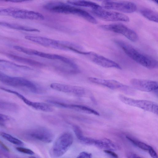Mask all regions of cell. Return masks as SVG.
<instances>
[{"mask_svg":"<svg viewBox=\"0 0 158 158\" xmlns=\"http://www.w3.org/2000/svg\"><path fill=\"white\" fill-rule=\"evenodd\" d=\"M115 42L129 57L142 66L149 69L157 68L158 62L152 57L123 41L117 40Z\"/></svg>","mask_w":158,"mask_h":158,"instance_id":"6da1fadb","label":"cell"},{"mask_svg":"<svg viewBox=\"0 0 158 158\" xmlns=\"http://www.w3.org/2000/svg\"><path fill=\"white\" fill-rule=\"evenodd\" d=\"M44 7L52 12L73 14L81 17L92 23H97L96 19L86 11L62 2H50L45 5Z\"/></svg>","mask_w":158,"mask_h":158,"instance_id":"7a4b0ae2","label":"cell"},{"mask_svg":"<svg viewBox=\"0 0 158 158\" xmlns=\"http://www.w3.org/2000/svg\"><path fill=\"white\" fill-rule=\"evenodd\" d=\"M0 81L12 87L26 88L34 93L38 94L42 92L40 87L31 81L23 77H11L3 73L0 76Z\"/></svg>","mask_w":158,"mask_h":158,"instance_id":"3957f363","label":"cell"},{"mask_svg":"<svg viewBox=\"0 0 158 158\" xmlns=\"http://www.w3.org/2000/svg\"><path fill=\"white\" fill-rule=\"evenodd\" d=\"M73 141L72 134L65 132L61 134L56 140L52 149L53 156L58 158L63 155L69 150Z\"/></svg>","mask_w":158,"mask_h":158,"instance_id":"277c9868","label":"cell"},{"mask_svg":"<svg viewBox=\"0 0 158 158\" xmlns=\"http://www.w3.org/2000/svg\"><path fill=\"white\" fill-rule=\"evenodd\" d=\"M118 98L120 100L126 104L158 114V106L155 102L147 100L133 99L122 94L119 95Z\"/></svg>","mask_w":158,"mask_h":158,"instance_id":"5b68a950","label":"cell"},{"mask_svg":"<svg viewBox=\"0 0 158 158\" xmlns=\"http://www.w3.org/2000/svg\"><path fill=\"white\" fill-rule=\"evenodd\" d=\"M102 6L106 9L113 10L126 13L134 12L137 9L135 4L127 1L105 0L102 2Z\"/></svg>","mask_w":158,"mask_h":158,"instance_id":"8992f818","label":"cell"},{"mask_svg":"<svg viewBox=\"0 0 158 158\" xmlns=\"http://www.w3.org/2000/svg\"><path fill=\"white\" fill-rule=\"evenodd\" d=\"M100 27L104 29L123 35L133 42L136 41L138 39V35L134 31L122 23L102 25Z\"/></svg>","mask_w":158,"mask_h":158,"instance_id":"52a82bcc","label":"cell"},{"mask_svg":"<svg viewBox=\"0 0 158 158\" xmlns=\"http://www.w3.org/2000/svg\"><path fill=\"white\" fill-rule=\"evenodd\" d=\"M93 14L99 18L106 21L129 22L127 15L121 13L104 10L102 8L92 10Z\"/></svg>","mask_w":158,"mask_h":158,"instance_id":"ba28073f","label":"cell"},{"mask_svg":"<svg viewBox=\"0 0 158 158\" xmlns=\"http://www.w3.org/2000/svg\"><path fill=\"white\" fill-rule=\"evenodd\" d=\"M96 64L106 68L121 69L120 66L115 62L93 52H87L85 55Z\"/></svg>","mask_w":158,"mask_h":158,"instance_id":"9c48e42d","label":"cell"},{"mask_svg":"<svg viewBox=\"0 0 158 158\" xmlns=\"http://www.w3.org/2000/svg\"><path fill=\"white\" fill-rule=\"evenodd\" d=\"M31 138L45 143H50L53 140L52 132L46 128L40 127L31 131L28 134Z\"/></svg>","mask_w":158,"mask_h":158,"instance_id":"30bf717a","label":"cell"},{"mask_svg":"<svg viewBox=\"0 0 158 158\" xmlns=\"http://www.w3.org/2000/svg\"><path fill=\"white\" fill-rule=\"evenodd\" d=\"M131 84L135 89L146 92H149L158 89L157 81L150 80L133 78L130 81Z\"/></svg>","mask_w":158,"mask_h":158,"instance_id":"8fae6325","label":"cell"},{"mask_svg":"<svg viewBox=\"0 0 158 158\" xmlns=\"http://www.w3.org/2000/svg\"><path fill=\"white\" fill-rule=\"evenodd\" d=\"M48 102L57 107L69 109L89 114L98 116L100 115L99 113L95 110L84 105L69 104L53 100H49Z\"/></svg>","mask_w":158,"mask_h":158,"instance_id":"7c38bea8","label":"cell"},{"mask_svg":"<svg viewBox=\"0 0 158 158\" xmlns=\"http://www.w3.org/2000/svg\"><path fill=\"white\" fill-rule=\"evenodd\" d=\"M50 87L52 89L60 92L71 94L78 96H82L85 93V89L78 86L53 83L50 84Z\"/></svg>","mask_w":158,"mask_h":158,"instance_id":"4fadbf2b","label":"cell"},{"mask_svg":"<svg viewBox=\"0 0 158 158\" xmlns=\"http://www.w3.org/2000/svg\"><path fill=\"white\" fill-rule=\"evenodd\" d=\"M89 81L93 83L101 85L113 89H121L126 92L129 90L128 86L114 80L101 79L94 77H89Z\"/></svg>","mask_w":158,"mask_h":158,"instance_id":"5bb4252c","label":"cell"},{"mask_svg":"<svg viewBox=\"0 0 158 158\" xmlns=\"http://www.w3.org/2000/svg\"><path fill=\"white\" fill-rule=\"evenodd\" d=\"M26 39L41 45L56 49H60V41L39 36L26 35Z\"/></svg>","mask_w":158,"mask_h":158,"instance_id":"9a60e30c","label":"cell"},{"mask_svg":"<svg viewBox=\"0 0 158 158\" xmlns=\"http://www.w3.org/2000/svg\"><path fill=\"white\" fill-rule=\"evenodd\" d=\"M11 16L17 19L32 20H43L44 17L39 12L16 8L12 13Z\"/></svg>","mask_w":158,"mask_h":158,"instance_id":"2e32d148","label":"cell"},{"mask_svg":"<svg viewBox=\"0 0 158 158\" xmlns=\"http://www.w3.org/2000/svg\"><path fill=\"white\" fill-rule=\"evenodd\" d=\"M29 55L51 60H57L66 64L68 63L70 60L69 59L61 55L45 53L31 49H30Z\"/></svg>","mask_w":158,"mask_h":158,"instance_id":"e0dca14e","label":"cell"},{"mask_svg":"<svg viewBox=\"0 0 158 158\" xmlns=\"http://www.w3.org/2000/svg\"><path fill=\"white\" fill-rule=\"evenodd\" d=\"M7 56L10 59L15 61L27 64L30 66L41 67L45 66V65L39 61L16 56L12 54H7Z\"/></svg>","mask_w":158,"mask_h":158,"instance_id":"ac0fdd59","label":"cell"},{"mask_svg":"<svg viewBox=\"0 0 158 158\" xmlns=\"http://www.w3.org/2000/svg\"><path fill=\"white\" fill-rule=\"evenodd\" d=\"M94 145L99 148L111 151L116 150L118 148L116 143L107 138L96 139Z\"/></svg>","mask_w":158,"mask_h":158,"instance_id":"d6986e66","label":"cell"},{"mask_svg":"<svg viewBox=\"0 0 158 158\" xmlns=\"http://www.w3.org/2000/svg\"><path fill=\"white\" fill-rule=\"evenodd\" d=\"M74 132L78 139L82 143L87 145H94L96 139L83 135L81 128L78 126H73Z\"/></svg>","mask_w":158,"mask_h":158,"instance_id":"ffe728a7","label":"cell"},{"mask_svg":"<svg viewBox=\"0 0 158 158\" xmlns=\"http://www.w3.org/2000/svg\"><path fill=\"white\" fill-rule=\"evenodd\" d=\"M69 5L90 8L92 10L102 8L99 5L92 2L85 0H70L67 1Z\"/></svg>","mask_w":158,"mask_h":158,"instance_id":"44dd1931","label":"cell"},{"mask_svg":"<svg viewBox=\"0 0 158 158\" xmlns=\"http://www.w3.org/2000/svg\"><path fill=\"white\" fill-rule=\"evenodd\" d=\"M140 12L144 17L149 20L158 22V15L155 11L148 8H143L140 10Z\"/></svg>","mask_w":158,"mask_h":158,"instance_id":"7402d4cb","label":"cell"},{"mask_svg":"<svg viewBox=\"0 0 158 158\" xmlns=\"http://www.w3.org/2000/svg\"><path fill=\"white\" fill-rule=\"evenodd\" d=\"M0 25L14 29L31 31V28L28 27L0 21Z\"/></svg>","mask_w":158,"mask_h":158,"instance_id":"603a6c76","label":"cell"},{"mask_svg":"<svg viewBox=\"0 0 158 158\" xmlns=\"http://www.w3.org/2000/svg\"><path fill=\"white\" fill-rule=\"evenodd\" d=\"M0 135L7 141L15 144L20 146L24 145V143L21 140L8 134L0 131Z\"/></svg>","mask_w":158,"mask_h":158,"instance_id":"cb8c5ba5","label":"cell"},{"mask_svg":"<svg viewBox=\"0 0 158 158\" xmlns=\"http://www.w3.org/2000/svg\"><path fill=\"white\" fill-rule=\"evenodd\" d=\"M126 138L134 145L143 150L148 151L152 147L145 143L133 139L129 136H126Z\"/></svg>","mask_w":158,"mask_h":158,"instance_id":"d4e9b609","label":"cell"},{"mask_svg":"<svg viewBox=\"0 0 158 158\" xmlns=\"http://www.w3.org/2000/svg\"><path fill=\"white\" fill-rule=\"evenodd\" d=\"M14 8H4L0 7V15L11 16Z\"/></svg>","mask_w":158,"mask_h":158,"instance_id":"484cf974","label":"cell"},{"mask_svg":"<svg viewBox=\"0 0 158 158\" xmlns=\"http://www.w3.org/2000/svg\"><path fill=\"white\" fill-rule=\"evenodd\" d=\"M16 149L18 151L30 155H32L34 154L32 151L28 148L21 147H17L16 148Z\"/></svg>","mask_w":158,"mask_h":158,"instance_id":"4316f807","label":"cell"},{"mask_svg":"<svg viewBox=\"0 0 158 158\" xmlns=\"http://www.w3.org/2000/svg\"><path fill=\"white\" fill-rule=\"evenodd\" d=\"M92 154L89 152H81L77 158H92Z\"/></svg>","mask_w":158,"mask_h":158,"instance_id":"83f0119b","label":"cell"},{"mask_svg":"<svg viewBox=\"0 0 158 158\" xmlns=\"http://www.w3.org/2000/svg\"><path fill=\"white\" fill-rule=\"evenodd\" d=\"M9 119L10 118L8 116L0 113V125H4V123Z\"/></svg>","mask_w":158,"mask_h":158,"instance_id":"f1b7e54d","label":"cell"},{"mask_svg":"<svg viewBox=\"0 0 158 158\" xmlns=\"http://www.w3.org/2000/svg\"><path fill=\"white\" fill-rule=\"evenodd\" d=\"M150 155L152 158H158V156L156 152L151 147L148 150Z\"/></svg>","mask_w":158,"mask_h":158,"instance_id":"f546056e","label":"cell"},{"mask_svg":"<svg viewBox=\"0 0 158 158\" xmlns=\"http://www.w3.org/2000/svg\"><path fill=\"white\" fill-rule=\"evenodd\" d=\"M104 152L115 158H118V156L115 152L111 150H105Z\"/></svg>","mask_w":158,"mask_h":158,"instance_id":"4dcf8cb0","label":"cell"},{"mask_svg":"<svg viewBox=\"0 0 158 158\" xmlns=\"http://www.w3.org/2000/svg\"><path fill=\"white\" fill-rule=\"evenodd\" d=\"M127 156V158H142L136 154L132 153H128Z\"/></svg>","mask_w":158,"mask_h":158,"instance_id":"1f68e13d","label":"cell"},{"mask_svg":"<svg viewBox=\"0 0 158 158\" xmlns=\"http://www.w3.org/2000/svg\"><path fill=\"white\" fill-rule=\"evenodd\" d=\"M0 145L1 147L4 150L6 151L7 152L10 151V150L9 148L0 140Z\"/></svg>","mask_w":158,"mask_h":158,"instance_id":"d6a6232c","label":"cell"},{"mask_svg":"<svg viewBox=\"0 0 158 158\" xmlns=\"http://www.w3.org/2000/svg\"><path fill=\"white\" fill-rule=\"evenodd\" d=\"M25 1L23 0H11L9 1L10 2H23L24 1Z\"/></svg>","mask_w":158,"mask_h":158,"instance_id":"836d02e7","label":"cell"},{"mask_svg":"<svg viewBox=\"0 0 158 158\" xmlns=\"http://www.w3.org/2000/svg\"><path fill=\"white\" fill-rule=\"evenodd\" d=\"M29 158H36V157H34V156H30Z\"/></svg>","mask_w":158,"mask_h":158,"instance_id":"e575fe53","label":"cell"}]
</instances>
